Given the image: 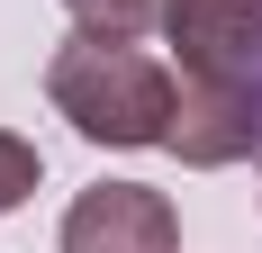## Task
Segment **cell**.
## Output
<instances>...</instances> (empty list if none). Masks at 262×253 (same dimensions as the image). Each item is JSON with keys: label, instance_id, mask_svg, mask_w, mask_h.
<instances>
[{"label": "cell", "instance_id": "obj_2", "mask_svg": "<svg viewBox=\"0 0 262 253\" xmlns=\"http://www.w3.org/2000/svg\"><path fill=\"white\" fill-rule=\"evenodd\" d=\"M54 253H181V208L154 181H100L63 208Z\"/></svg>", "mask_w": 262, "mask_h": 253}, {"label": "cell", "instance_id": "obj_1", "mask_svg": "<svg viewBox=\"0 0 262 253\" xmlns=\"http://www.w3.org/2000/svg\"><path fill=\"white\" fill-rule=\"evenodd\" d=\"M46 100H54V118L73 126L81 145L145 154V145H172L181 81H172V64H154V54L136 46V36L73 27V36L46 54Z\"/></svg>", "mask_w": 262, "mask_h": 253}, {"label": "cell", "instance_id": "obj_3", "mask_svg": "<svg viewBox=\"0 0 262 253\" xmlns=\"http://www.w3.org/2000/svg\"><path fill=\"white\" fill-rule=\"evenodd\" d=\"M163 46L181 81H262V0H181Z\"/></svg>", "mask_w": 262, "mask_h": 253}, {"label": "cell", "instance_id": "obj_5", "mask_svg": "<svg viewBox=\"0 0 262 253\" xmlns=\"http://www.w3.org/2000/svg\"><path fill=\"white\" fill-rule=\"evenodd\" d=\"M181 9V0H63V18L73 27H100V36H145Z\"/></svg>", "mask_w": 262, "mask_h": 253}, {"label": "cell", "instance_id": "obj_4", "mask_svg": "<svg viewBox=\"0 0 262 253\" xmlns=\"http://www.w3.org/2000/svg\"><path fill=\"white\" fill-rule=\"evenodd\" d=\"M262 145V81H181L172 109V154L190 172H226Z\"/></svg>", "mask_w": 262, "mask_h": 253}, {"label": "cell", "instance_id": "obj_6", "mask_svg": "<svg viewBox=\"0 0 262 253\" xmlns=\"http://www.w3.org/2000/svg\"><path fill=\"white\" fill-rule=\"evenodd\" d=\"M36 190H46V154L27 145V136H9V126H0V217H9V208H27Z\"/></svg>", "mask_w": 262, "mask_h": 253}]
</instances>
